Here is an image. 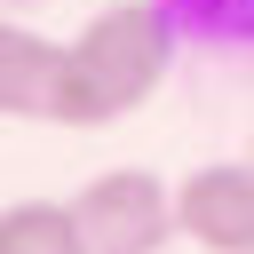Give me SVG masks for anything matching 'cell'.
<instances>
[{
	"instance_id": "cell-6",
	"label": "cell",
	"mask_w": 254,
	"mask_h": 254,
	"mask_svg": "<svg viewBox=\"0 0 254 254\" xmlns=\"http://www.w3.org/2000/svg\"><path fill=\"white\" fill-rule=\"evenodd\" d=\"M175 16L214 48H254V0H175Z\"/></svg>"
},
{
	"instance_id": "cell-4",
	"label": "cell",
	"mask_w": 254,
	"mask_h": 254,
	"mask_svg": "<svg viewBox=\"0 0 254 254\" xmlns=\"http://www.w3.org/2000/svg\"><path fill=\"white\" fill-rule=\"evenodd\" d=\"M175 222L198 254H254V159L246 167H190L175 183Z\"/></svg>"
},
{
	"instance_id": "cell-3",
	"label": "cell",
	"mask_w": 254,
	"mask_h": 254,
	"mask_svg": "<svg viewBox=\"0 0 254 254\" xmlns=\"http://www.w3.org/2000/svg\"><path fill=\"white\" fill-rule=\"evenodd\" d=\"M71 206H79V238H87V254H159L167 238H183V222H175V190H167L151 167H103Z\"/></svg>"
},
{
	"instance_id": "cell-2",
	"label": "cell",
	"mask_w": 254,
	"mask_h": 254,
	"mask_svg": "<svg viewBox=\"0 0 254 254\" xmlns=\"http://www.w3.org/2000/svg\"><path fill=\"white\" fill-rule=\"evenodd\" d=\"M0 111L40 119V127H111L87 64L71 40H40L24 16L0 24Z\"/></svg>"
},
{
	"instance_id": "cell-8",
	"label": "cell",
	"mask_w": 254,
	"mask_h": 254,
	"mask_svg": "<svg viewBox=\"0 0 254 254\" xmlns=\"http://www.w3.org/2000/svg\"><path fill=\"white\" fill-rule=\"evenodd\" d=\"M246 159H254V151H246Z\"/></svg>"
},
{
	"instance_id": "cell-1",
	"label": "cell",
	"mask_w": 254,
	"mask_h": 254,
	"mask_svg": "<svg viewBox=\"0 0 254 254\" xmlns=\"http://www.w3.org/2000/svg\"><path fill=\"white\" fill-rule=\"evenodd\" d=\"M175 32H183L175 0H111L71 32V48H79V64H87L111 119H127L135 103L159 95V79L175 71Z\"/></svg>"
},
{
	"instance_id": "cell-5",
	"label": "cell",
	"mask_w": 254,
	"mask_h": 254,
	"mask_svg": "<svg viewBox=\"0 0 254 254\" xmlns=\"http://www.w3.org/2000/svg\"><path fill=\"white\" fill-rule=\"evenodd\" d=\"M0 254H87L71 198H16L0 214Z\"/></svg>"
},
{
	"instance_id": "cell-7",
	"label": "cell",
	"mask_w": 254,
	"mask_h": 254,
	"mask_svg": "<svg viewBox=\"0 0 254 254\" xmlns=\"http://www.w3.org/2000/svg\"><path fill=\"white\" fill-rule=\"evenodd\" d=\"M8 8H48V0H8Z\"/></svg>"
}]
</instances>
